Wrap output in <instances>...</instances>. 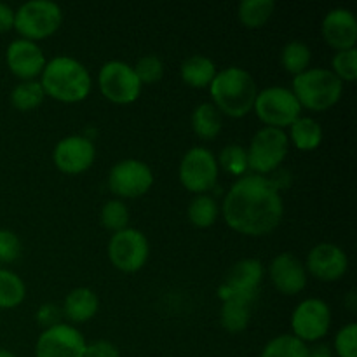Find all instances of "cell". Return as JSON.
Wrapping results in <instances>:
<instances>
[{
    "label": "cell",
    "instance_id": "6da1fadb",
    "mask_svg": "<svg viewBox=\"0 0 357 357\" xmlns=\"http://www.w3.org/2000/svg\"><path fill=\"white\" fill-rule=\"evenodd\" d=\"M227 227L248 237L274 232L284 216V201L274 180L258 174L237 178L220 206Z\"/></svg>",
    "mask_w": 357,
    "mask_h": 357
},
{
    "label": "cell",
    "instance_id": "7a4b0ae2",
    "mask_svg": "<svg viewBox=\"0 0 357 357\" xmlns=\"http://www.w3.org/2000/svg\"><path fill=\"white\" fill-rule=\"evenodd\" d=\"M45 96L59 103H80L93 89V77L89 70L73 56H54L49 59L40 75Z\"/></svg>",
    "mask_w": 357,
    "mask_h": 357
},
{
    "label": "cell",
    "instance_id": "3957f363",
    "mask_svg": "<svg viewBox=\"0 0 357 357\" xmlns=\"http://www.w3.org/2000/svg\"><path fill=\"white\" fill-rule=\"evenodd\" d=\"M208 89L211 94V103L222 115L243 119L253 112L258 87L251 73L241 66H227L218 70Z\"/></svg>",
    "mask_w": 357,
    "mask_h": 357
},
{
    "label": "cell",
    "instance_id": "277c9868",
    "mask_svg": "<svg viewBox=\"0 0 357 357\" xmlns=\"http://www.w3.org/2000/svg\"><path fill=\"white\" fill-rule=\"evenodd\" d=\"M291 93L300 107L310 112H326L340 101L344 82L330 68L316 66L293 77Z\"/></svg>",
    "mask_w": 357,
    "mask_h": 357
},
{
    "label": "cell",
    "instance_id": "5b68a950",
    "mask_svg": "<svg viewBox=\"0 0 357 357\" xmlns=\"http://www.w3.org/2000/svg\"><path fill=\"white\" fill-rule=\"evenodd\" d=\"M63 9L52 0H28L14 10V30L20 38L38 42L51 37L61 28Z\"/></svg>",
    "mask_w": 357,
    "mask_h": 357
},
{
    "label": "cell",
    "instance_id": "8992f818",
    "mask_svg": "<svg viewBox=\"0 0 357 357\" xmlns=\"http://www.w3.org/2000/svg\"><path fill=\"white\" fill-rule=\"evenodd\" d=\"M248 153V169L258 176L274 173L289 153V139L286 131L275 128H261L251 138Z\"/></svg>",
    "mask_w": 357,
    "mask_h": 357
},
{
    "label": "cell",
    "instance_id": "52a82bcc",
    "mask_svg": "<svg viewBox=\"0 0 357 357\" xmlns=\"http://www.w3.org/2000/svg\"><path fill=\"white\" fill-rule=\"evenodd\" d=\"M253 112L264 122L265 128L284 131L302 115V107L291 89L282 86H271L258 91Z\"/></svg>",
    "mask_w": 357,
    "mask_h": 357
},
{
    "label": "cell",
    "instance_id": "ba28073f",
    "mask_svg": "<svg viewBox=\"0 0 357 357\" xmlns=\"http://www.w3.org/2000/svg\"><path fill=\"white\" fill-rule=\"evenodd\" d=\"M98 87L103 98L114 105H131L142 94V82L135 68L121 59H110L98 72Z\"/></svg>",
    "mask_w": 357,
    "mask_h": 357
},
{
    "label": "cell",
    "instance_id": "9c48e42d",
    "mask_svg": "<svg viewBox=\"0 0 357 357\" xmlns=\"http://www.w3.org/2000/svg\"><path fill=\"white\" fill-rule=\"evenodd\" d=\"M220 167L216 155L206 146H192L181 157L178 178L192 194H208L218 181Z\"/></svg>",
    "mask_w": 357,
    "mask_h": 357
},
{
    "label": "cell",
    "instance_id": "30bf717a",
    "mask_svg": "<svg viewBox=\"0 0 357 357\" xmlns=\"http://www.w3.org/2000/svg\"><path fill=\"white\" fill-rule=\"evenodd\" d=\"M107 251L110 264L117 271L124 274H135L142 271L149 261L150 244L142 230L128 227L121 232L112 234Z\"/></svg>",
    "mask_w": 357,
    "mask_h": 357
},
{
    "label": "cell",
    "instance_id": "8fae6325",
    "mask_svg": "<svg viewBox=\"0 0 357 357\" xmlns=\"http://www.w3.org/2000/svg\"><path fill=\"white\" fill-rule=\"evenodd\" d=\"M153 180L149 164L139 159H122L108 173V188L117 199H138L149 194Z\"/></svg>",
    "mask_w": 357,
    "mask_h": 357
},
{
    "label": "cell",
    "instance_id": "7c38bea8",
    "mask_svg": "<svg viewBox=\"0 0 357 357\" xmlns=\"http://www.w3.org/2000/svg\"><path fill=\"white\" fill-rule=\"evenodd\" d=\"M265 278V267L257 258H243L232 265L227 274L225 281L220 284V298L243 300L246 303H253L261 288Z\"/></svg>",
    "mask_w": 357,
    "mask_h": 357
},
{
    "label": "cell",
    "instance_id": "4fadbf2b",
    "mask_svg": "<svg viewBox=\"0 0 357 357\" xmlns=\"http://www.w3.org/2000/svg\"><path fill=\"white\" fill-rule=\"evenodd\" d=\"M331 328V309L323 298L302 300L291 314L293 337L302 340L303 344L319 342L330 333Z\"/></svg>",
    "mask_w": 357,
    "mask_h": 357
},
{
    "label": "cell",
    "instance_id": "5bb4252c",
    "mask_svg": "<svg viewBox=\"0 0 357 357\" xmlns=\"http://www.w3.org/2000/svg\"><path fill=\"white\" fill-rule=\"evenodd\" d=\"M86 345L79 328L70 323H58L38 335L35 357H84Z\"/></svg>",
    "mask_w": 357,
    "mask_h": 357
},
{
    "label": "cell",
    "instance_id": "9a60e30c",
    "mask_svg": "<svg viewBox=\"0 0 357 357\" xmlns=\"http://www.w3.org/2000/svg\"><path fill=\"white\" fill-rule=\"evenodd\" d=\"M96 146L93 139L82 135H70L59 139L52 150V162L61 173L77 176L93 167Z\"/></svg>",
    "mask_w": 357,
    "mask_h": 357
},
{
    "label": "cell",
    "instance_id": "2e32d148",
    "mask_svg": "<svg viewBox=\"0 0 357 357\" xmlns=\"http://www.w3.org/2000/svg\"><path fill=\"white\" fill-rule=\"evenodd\" d=\"M305 271L321 282H337L347 274L349 257L333 243H319L309 251Z\"/></svg>",
    "mask_w": 357,
    "mask_h": 357
},
{
    "label": "cell",
    "instance_id": "e0dca14e",
    "mask_svg": "<svg viewBox=\"0 0 357 357\" xmlns=\"http://www.w3.org/2000/svg\"><path fill=\"white\" fill-rule=\"evenodd\" d=\"M47 63L44 51L37 42L26 38H14L6 49V65L20 80L40 79Z\"/></svg>",
    "mask_w": 357,
    "mask_h": 357
},
{
    "label": "cell",
    "instance_id": "ac0fdd59",
    "mask_svg": "<svg viewBox=\"0 0 357 357\" xmlns=\"http://www.w3.org/2000/svg\"><path fill=\"white\" fill-rule=\"evenodd\" d=\"M268 279H271L272 286L278 289L279 293L288 296H295L305 289L307 281H309V274L305 271V265L300 260L296 255L279 253L272 258L271 265L267 268Z\"/></svg>",
    "mask_w": 357,
    "mask_h": 357
},
{
    "label": "cell",
    "instance_id": "d6986e66",
    "mask_svg": "<svg viewBox=\"0 0 357 357\" xmlns=\"http://www.w3.org/2000/svg\"><path fill=\"white\" fill-rule=\"evenodd\" d=\"M323 38L335 51L354 49L357 44V20L356 14L345 7L331 9L321 23Z\"/></svg>",
    "mask_w": 357,
    "mask_h": 357
},
{
    "label": "cell",
    "instance_id": "ffe728a7",
    "mask_svg": "<svg viewBox=\"0 0 357 357\" xmlns=\"http://www.w3.org/2000/svg\"><path fill=\"white\" fill-rule=\"evenodd\" d=\"M100 310V298L94 289L87 286L73 288L63 300L61 314L70 321V324H84L93 319Z\"/></svg>",
    "mask_w": 357,
    "mask_h": 357
},
{
    "label": "cell",
    "instance_id": "44dd1931",
    "mask_svg": "<svg viewBox=\"0 0 357 357\" xmlns=\"http://www.w3.org/2000/svg\"><path fill=\"white\" fill-rule=\"evenodd\" d=\"M216 73H218V68H216L215 61L202 54H194L187 58L181 63L180 68L181 80L194 89H206L211 86Z\"/></svg>",
    "mask_w": 357,
    "mask_h": 357
},
{
    "label": "cell",
    "instance_id": "7402d4cb",
    "mask_svg": "<svg viewBox=\"0 0 357 357\" xmlns=\"http://www.w3.org/2000/svg\"><path fill=\"white\" fill-rule=\"evenodd\" d=\"M288 135L289 145H295V149L302 150V152H312V150L319 149L323 143V128L319 122L314 117H307V115H300L291 126H289Z\"/></svg>",
    "mask_w": 357,
    "mask_h": 357
},
{
    "label": "cell",
    "instance_id": "603a6c76",
    "mask_svg": "<svg viewBox=\"0 0 357 357\" xmlns=\"http://www.w3.org/2000/svg\"><path fill=\"white\" fill-rule=\"evenodd\" d=\"M190 126L195 136L206 142H211L222 132L223 115L220 114L218 108L209 101L197 105L190 115Z\"/></svg>",
    "mask_w": 357,
    "mask_h": 357
},
{
    "label": "cell",
    "instance_id": "cb8c5ba5",
    "mask_svg": "<svg viewBox=\"0 0 357 357\" xmlns=\"http://www.w3.org/2000/svg\"><path fill=\"white\" fill-rule=\"evenodd\" d=\"M251 321V305L243 300L229 298L222 302L220 309V324L225 331L236 335L243 333Z\"/></svg>",
    "mask_w": 357,
    "mask_h": 357
},
{
    "label": "cell",
    "instance_id": "d4e9b609",
    "mask_svg": "<svg viewBox=\"0 0 357 357\" xmlns=\"http://www.w3.org/2000/svg\"><path fill=\"white\" fill-rule=\"evenodd\" d=\"M187 216L190 223L197 229H209L216 223L220 216V204L209 194H199L188 202Z\"/></svg>",
    "mask_w": 357,
    "mask_h": 357
},
{
    "label": "cell",
    "instance_id": "484cf974",
    "mask_svg": "<svg viewBox=\"0 0 357 357\" xmlns=\"http://www.w3.org/2000/svg\"><path fill=\"white\" fill-rule=\"evenodd\" d=\"M26 298L24 281L9 268L0 267V310H10L20 307Z\"/></svg>",
    "mask_w": 357,
    "mask_h": 357
},
{
    "label": "cell",
    "instance_id": "4316f807",
    "mask_svg": "<svg viewBox=\"0 0 357 357\" xmlns=\"http://www.w3.org/2000/svg\"><path fill=\"white\" fill-rule=\"evenodd\" d=\"M40 80H21L10 91V105L20 112H31L40 107L45 100Z\"/></svg>",
    "mask_w": 357,
    "mask_h": 357
},
{
    "label": "cell",
    "instance_id": "83f0119b",
    "mask_svg": "<svg viewBox=\"0 0 357 357\" xmlns=\"http://www.w3.org/2000/svg\"><path fill=\"white\" fill-rule=\"evenodd\" d=\"M275 10L274 0H243L237 7V17L246 28H261Z\"/></svg>",
    "mask_w": 357,
    "mask_h": 357
},
{
    "label": "cell",
    "instance_id": "f1b7e54d",
    "mask_svg": "<svg viewBox=\"0 0 357 357\" xmlns=\"http://www.w3.org/2000/svg\"><path fill=\"white\" fill-rule=\"evenodd\" d=\"M310 61H312V51L303 40H291L282 47L281 65L284 72L291 73L293 77L309 70Z\"/></svg>",
    "mask_w": 357,
    "mask_h": 357
},
{
    "label": "cell",
    "instance_id": "f546056e",
    "mask_svg": "<svg viewBox=\"0 0 357 357\" xmlns=\"http://www.w3.org/2000/svg\"><path fill=\"white\" fill-rule=\"evenodd\" d=\"M310 349L293 335H278L265 344L260 357H307Z\"/></svg>",
    "mask_w": 357,
    "mask_h": 357
},
{
    "label": "cell",
    "instance_id": "4dcf8cb0",
    "mask_svg": "<svg viewBox=\"0 0 357 357\" xmlns=\"http://www.w3.org/2000/svg\"><path fill=\"white\" fill-rule=\"evenodd\" d=\"M129 220H131L129 208L122 199H110L101 206L100 223L103 229L110 230L112 234L128 229Z\"/></svg>",
    "mask_w": 357,
    "mask_h": 357
},
{
    "label": "cell",
    "instance_id": "1f68e13d",
    "mask_svg": "<svg viewBox=\"0 0 357 357\" xmlns=\"http://www.w3.org/2000/svg\"><path fill=\"white\" fill-rule=\"evenodd\" d=\"M218 160V167H222L225 173L232 174V176H244L248 169V153L246 149L237 143H230V145L223 146L222 152L216 157Z\"/></svg>",
    "mask_w": 357,
    "mask_h": 357
},
{
    "label": "cell",
    "instance_id": "d6a6232c",
    "mask_svg": "<svg viewBox=\"0 0 357 357\" xmlns=\"http://www.w3.org/2000/svg\"><path fill=\"white\" fill-rule=\"evenodd\" d=\"M331 72L342 82H354L357 79V49L335 52L333 59H331Z\"/></svg>",
    "mask_w": 357,
    "mask_h": 357
},
{
    "label": "cell",
    "instance_id": "836d02e7",
    "mask_svg": "<svg viewBox=\"0 0 357 357\" xmlns=\"http://www.w3.org/2000/svg\"><path fill=\"white\" fill-rule=\"evenodd\" d=\"M132 68H135L142 86H152L164 77V63L155 54L142 56Z\"/></svg>",
    "mask_w": 357,
    "mask_h": 357
},
{
    "label": "cell",
    "instance_id": "e575fe53",
    "mask_svg": "<svg viewBox=\"0 0 357 357\" xmlns=\"http://www.w3.org/2000/svg\"><path fill=\"white\" fill-rule=\"evenodd\" d=\"M333 349L338 357H357V324L349 323L335 335Z\"/></svg>",
    "mask_w": 357,
    "mask_h": 357
},
{
    "label": "cell",
    "instance_id": "d590c367",
    "mask_svg": "<svg viewBox=\"0 0 357 357\" xmlns=\"http://www.w3.org/2000/svg\"><path fill=\"white\" fill-rule=\"evenodd\" d=\"M21 239L13 230L0 229V264H13L21 257Z\"/></svg>",
    "mask_w": 357,
    "mask_h": 357
},
{
    "label": "cell",
    "instance_id": "8d00e7d4",
    "mask_svg": "<svg viewBox=\"0 0 357 357\" xmlns=\"http://www.w3.org/2000/svg\"><path fill=\"white\" fill-rule=\"evenodd\" d=\"M84 357H121V351L110 340H94L86 345Z\"/></svg>",
    "mask_w": 357,
    "mask_h": 357
},
{
    "label": "cell",
    "instance_id": "74e56055",
    "mask_svg": "<svg viewBox=\"0 0 357 357\" xmlns=\"http://www.w3.org/2000/svg\"><path fill=\"white\" fill-rule=\"evenodd\" d=\"M61 309H58V307L54 305V303H44V305L38 307L37 314H35V319H37V323L40 324V326L45 328H51L54 326V324L61 323Z\"/></svg>",
    "mask_w": 357,
    "mask_h": 357
},
{
    "label": "cell",
    "instance_id": "f35d334b",
    "mask_svg": "<svg viewBox=\"0 0 357 357\" xmlns=\"http://www.w3.org/2000/svg\"><path fill=\"white\" fill-rule=\"evenodd\" d=\"M14 28V9L0 2V33H7Z\"/></svg>",
    "mask_w": 357,
    "mask_h": 357
},
{
    "label": "cell",
    "instance_id": "ab89813d",
    "mask_svg": "<svg viewBox=\"0 0 357 357\" xmlns=\"http://www.w3.org/2000/svg\"><path fill=\"white\" fill-rule=\"evenodd\" d=\"M307 357H333V354H331V351L326 345H319V347L309 351V356Z\"/></svg>",
    "mask_w": 357,
    "mask_h": 357
},
{
    "label": "cell",
    "instance_id": "60d3db41",
    "mask_svg": "<svg viewBox=\"0 0 357 357\" xmlns=\"http://www.w3.org/2000/svg\"><path fill=\"white\" fill-rule=\"evenodd\" d=\"M345 303H351V305H349V309L354 310V307H356V295H354V291H349V296H347V298H345Z\"/></svg>",
    "mask_w": 357,
    "mask_h": 357
},
{
    "label": "cell",
    "instance_id": "b9f144b4",
    "mask_svg": "<svg viewBox=\"0 0 357 357\" xmlns=\"http://www.w3.org/2000/svg\"><path fill=\"white\" fill-rule=\"evenodd\" d=\"M0 357H17L14 352L7 351V349H0Z\"/></svg>",
    "mask_w": 357,
    "mask_h": 357
}]
</instances>
